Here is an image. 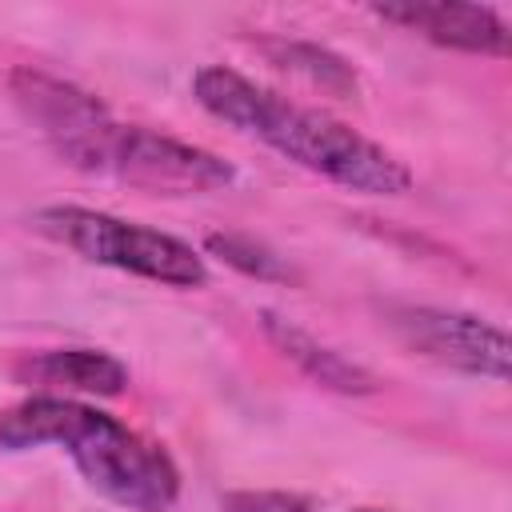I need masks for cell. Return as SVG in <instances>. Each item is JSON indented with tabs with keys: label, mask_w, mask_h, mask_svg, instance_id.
<instances>
[{
	"label": "cell",
	"mask_w": 512,
	"mask_h": 512,
	"mask_svg": "<svg viewBox=\"0 0 512 512\" xmlns=\"http://www.w3.org/2000/svg\"><path fill=\"white\" fill-rule=\"evenodd\" d=\"M8 92L20 104V112L40 128L48 148L96 176H112L148 192L164 196H188V192H212L232 184V164H224L216 152L184 144L176 136L120 124L112 112L72 80H60L40 68H12Z\"/></svg>",
	"instance_id": "obj_1"
},
{
	"label": "cell",
	"mask_w": 512,
	"mask_h": 512,
	"mask_svg": "<svg viewBox=\"0 0 512 512\" xmlns=\"http://www.w3.org/2000/svg\"><path fill=\"white\" fill-rule=\"evenodd\" d=\"M192 92L204 112L232 124L236 132L268 144L284 160L364 196H400L412 188V172L388 148L372 144L344 120H332L320 108L292 104L236 68L208 64L192 76Z\"/></svg>",
	"instance_id": "obj_2"
},
{
	"label": "cell",
	"mask_w": 512,
	"mask_h": 512,
	"mask_svg": "<svg viewBox=\"0 0 512 512\" xmlns=\"http://www.w3.org/2000/svg\"><path fill=\"white\" fill-rule=\"evenodd\" d=\"M40 444L64 448L80 476L128 512H168L180 496V472L156 440L80 400L28 396L0 412L4 452H28Z\"/></svg>",
	"instance_id": "obj_3"
},
{
	"label": "cell",
	"mask_w": 512,
	"mask_h": 512,
	"mask_svg": "<svg viewBox=\"0 0 512 512\" xmlns=\"http://www.w3.org/2000/svg\"><path fill=\"white\" fill-rule=\"evenodd\" d=\"M36 232L52 236L56 244L80 252L92 264H108L168 288H200L208 280L204 260L176 236L108 216V212H92V208H76V204H56V208H40L32 216Z\"/></svg>",
	"instance_id": "obj_4"
},
{
	"label": "cell",
	"mask_w": 512,
	"mask_h": 512,
	"mask_svg": "<svg viewBox=\"0 0 512 512\" xmlns=\"http://www.w3.org/2000/svg\"><path fill=\"white\" fill-rule=\"evenodd\" d=\"M388 324L412 352L436 364L460 368L468 376H488L496 384L508 380V332L492 320L448 308H396Z\"/></svg>",
	"instance_id": "obj_5"
},
{
	"label": "cell",
	"mask_w": 512,
	"mask_h": 512,
	"mask_svg": "<svg viewBox=\"0 0 512 512\" xmlns=\"http://www.w3.org/2000/svg\"><path fill=\"white\" fill-rule=\"evenodd\" d=\"M388 24L420 32L424 40L476 56H508V20L488 4H448V0H388L372 4Z\"/></svg>",
	"instance_id": "obj_6"
},
{
	"label": "cell",
	"mask_w": 512,
	"mask_h": 512,
	"mask_svg": "<svg viewBox=\"0 0 512 512\" xmlns=\"http://www.w3.org/2000/svg\"><path fill=\"white\" fill-rule=\"evenodd\" d=\"M12 376L28 388H40V396H120L128 384V368L96 348H52L32 352L16 360Z\"/></svg>",
	"instance_id": "obj_7"
},
{
	"label": "cell",
	"mask_w": 512,
	"mask_h": 512,
	"mask_svg": "<svg viewBox=\"0 0 512 512\" xmlns=\"http://www.w3.org/2000/svg\"><path fill=\"white\" fill-rule=\"evenodd\" d=\"M260 328L276 344V352L284 360H292L320 388H332V392H344V396H368V392H376V376L368 368L344 360L336 348L320 344L312 332H304L300 324L284 320L280 312H260Z\"/></svg>",
	"instance_id": "obj_8"
},
{
	"label": "cell",
	"mask_w": 512,
	"mask_h": 512,
	"mask_svg": "<svg viewBox=\"0 0 512 512\" xmlns=\"http://www.w3.org/2000/svg\"><path fill=\"white\" fill-rule=\"evenodd\" d=\"M260 48L284 72H296V76H304L308 84H316L332 96H356V72L336 52H328L320 44H304V40H264Z\"/></svg>",
	"instance_id": "obj_9"
},
{
	"label": "cell",
	"mask_w": 512,
	"mask_h": 512,
	"mask_svg": "<svg viewBox=\"0 0 512 512\" xmlns=\"http://www.w3.org/2000/svg\"><path fill=\"white\" fill-rule=\"evenodd\" d=\"M208 252L220 256L224 264H232L236 272L244 276H256V280H288L292 268L264 244H256L252 236H236V232H212L208 240Z\"/></svg>",
	"instance_id": "obj_10"
},
{
	"label": "cell",
	"mask_w": 512,
	"mask_h": 512,
	"mask_svg": "<svg viewBox=\"0 0 512 512\" xmlns=\"http://www.w3.org/2000/svg\"><path fill=\"white\" fill-rule=\"evenodd\" d=\"M220 512H312V500L300 492H228L220 500Z\"/></svg>",
	"instance_id": "obj_11"
},
{
	"label": "cell",
	"mask_w": 512,
	"mask_h": 512,
	"mask_svg": "<svg viewBox=\"0 0 512 512\" xmlns=\"http://www.w3.org/2000/svg\"><path fill=\"white\" fill-rule=\"evenodd\" d=\"M360 512H372V508H360Z\"/></svg>",
	"instance_id": "obj_12"
}]
</instances>
